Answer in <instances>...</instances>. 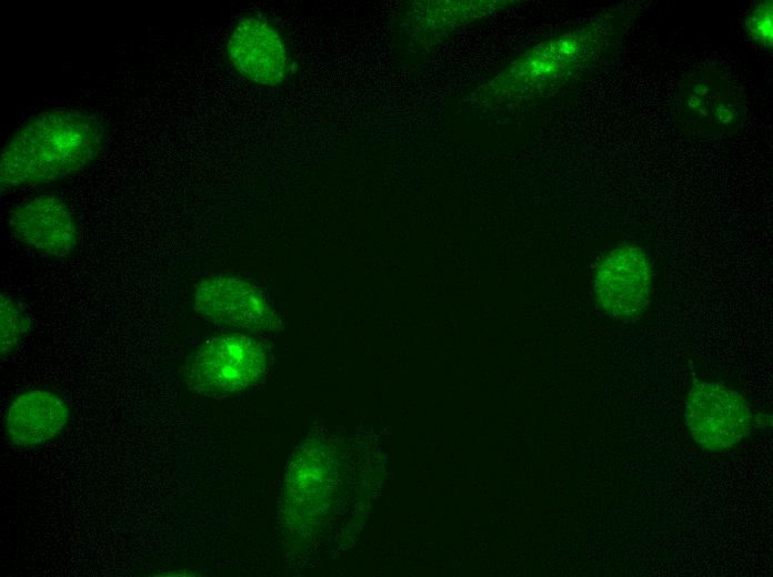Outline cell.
Listing matches in <instances>:
<instances>
[{
	"mask_svg": "<svg viewBox=\"0 0 773 577\" xmlns=\"http://www.w3.org/2000/svg\"><path fill=\"white\" fill-rule=\"evenodd\" d=\"M629 12L609 10L530 48L484 82L472 102L495 109L543 97L596 65L621 39Z\"/></svg>",
	"mask_w": 773,
	"mask_h": 577,
	"instance_id": "6da1fadb",
	"label": "cell"
},
{
	"mask_svg": "<svg viewBox=\"0 0 773 577\" xmlns=\"http://www.w3.org/2000/svg\"><path fill=\"white\" fill-rule=\"evenodd\" d=\"M106 129L96 115L71 108L42 111L22 123L2 148L1 190L62 180L102 153Z\"/></svg>",
	"mask_w": 773,
	"mask_h": 577,
	"instance_id": "7a4b0ae2",
	"label": "cell"
},
{
	"mask_svg": "<svg viewBox=\"0 0 773 577\" xmlns=\"http://www.w3.org/2000/svg\"><path fill=\"white\" fill-rule=\"evenodd\" d=\"M673 110L681 128L715 139L737 132L747 117L742 88L714 67L692 70L680 80Z\"/></svg>",
	"mask_w": 773,
	"mask_h": 577,
	"instance_id": "3957f363",
	"label": "cell"
},
{
	"mask_svg": "<svg viewBox=\"0 0 773 577\" xmlns=\"http://www.w3.org/2000/svg\"><path fill=\"white\" fill-rule=\"evenodd\" d=\"M264 353L252 338L241 334L212 337L188 358L184 381L205 396L242 392L257 382L264 370Z\"/></svg>",
	"mask_w": 773,
	"mask_h": 577,
	"instance_id": "277c9868",
	"label": "cell"
},
{
	"mask_svg": "<svg viewBox=\"0 0 773 577\" xmlns=\"http://www.w3.org/2000/svg\"><path fill=\"white\" fill-rule=\"evenodd\" d=\"M684 423L699 447L723 453L747 438L753 414L749 402L734 388L694 379L686 395Z\"/></svg>",
	"mask_w": 773,
	"mask_h": 577,
	"instance_id": "5b68a950",
	"label": "cell"
},
{
	"mask_svg": "<svg viewBox=\"0 0 773 577\" xmlns=\"http://www.w3.org/2000/svg\"><path fill=\"white\" fill-rule=\"evenodd\" d=\"M652 286V263L638 245H618L595 265L593 292L596 304L616 321L631 322L641 317L650 304Z\"/></svg>",
	"mask_w": 773,
	"mask_h": 577,
	"instance_id": "8992f818",
	"label": "cell"
},
{
	"mask_svg": "<svg viewBox=\"0 0 773 577\" xmlns=\"http://www.w3.org/2000/svg\"><path fill=\"white\" fill-rule=\"evenodd\" d=\"M227 55L240 75L262 87L280 85L291 71L284 39L261 17H245L237 22L227 41Z\"/></svg>",
	"mask_w": 773,
	"mask_h": 577,
	"instance_id": "52a82bcc",
	"label": "cell"
},
{
	"mask_svg": "<svg viewBox=\"0 0 773 577\" xmlns=\"http://www.w3.org/2000/svg\"><path fill=\"white\" fill-rule=\"evenodd\" d=\"M8 225L20 243L47 256H68L78 245L74 216L54 195H38L20 203L10 212Z\"/></svg>",
	"mask_w": 773,
	"mask_h": 577,
	"instance_id": "ba28073f",
	"label": "cell"
},
{
	"mask_svg": "<svg viewBox=\"0 0 773 577\" xmlns=\"http://www.w3.org/2000/svg\"><path fill=\"white\" fill-rule=\"evenodd\" d=\"M199 314L220 325L258 330L265 324V306L253 286L231 276H214L200 282L193 292Z\"/></svg>",
	"mask_w": 773,
	"mask_h": 577,
	"instance_id": "9c48e42d",
	"label": "cell"
},
{
	"mask_svg": "<svg viewBox=\"0 0 773 577\" xmlns=\"http://www.w3.org/2000/svg\"><path fill=\"white\" fill-rule=\"evenodd\" d=\"M70 411L66 402L49 391H30L17 396L6 415L10 442L32 446L58 435L67 425Z\"/></svg>",
	"mask_w": 773,
	"mask_h": 577,
	"instance_id": "30bf717a",
	"label": "cell"
},
{
	"mask_svg": "<svg viewBox=\"0 0 773 577\" xmlns=\"http://www.w3.org/2000/svg\"><path fill=\"white\" fill-rule=\"evenodd\" d=\"M511 6L510 1H419L411 6L406 24L409 33L424 44H435L451 33Z\"/></svg>",
	"mask_w": 773,
	"mask_h": 577,
	"instance_id": "8fae6325",
	"label": "cell"
},
{
	"mask_svg": "<svg viewBox=\"0 0 773 577\" xmlns=\"http://www.w3.org/2000/svg\"><path fill=\"white\" fill-rule=\"evenodd\" d=\"M31 325L23 307L9 294L0 295V353L6 358L24 337Z\"/></svg>",
	"mask_w": 773,
	"mask_h": 577,
	"instance_id": "7c38bea8",
	"label": "cell"
},
{
	"mask_svg": "<svg viewBox=\"0 0 773 577\" xmlns=\"http://www.w3.org/2000/svg\"><path fill=\"white\" fill-rule=\"evenodd\" d=\"M772 0L759 1L746 14L744 29L749 38L760 48L772 49L773 43Z\"/></svg>",
	"mask_w": 773,
	"mask_h": 577,
	"instance_id": "4fadbf2b",
	"label": "cell"
}]
</instances>
